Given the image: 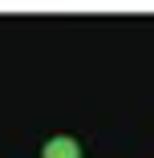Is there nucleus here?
Returning <instances> with one entry per match:
<instances>
[{
    "mask_svg": "<svg viewBox=\"0 0 154 158\" xmlns=\"http://www.w3.org/2000/svg\"><path fill=\"white\" fill-rule=\"evenodd\" d=\"M41 158H81V142H77V138H69V134H57V138H49V142H45Z\"/></svg>",
    "mask_w": 154,
    "mask_h": 158,
    "instance_id": "f257e3e1",
    "label": "nucleus"
}]
</instances>
